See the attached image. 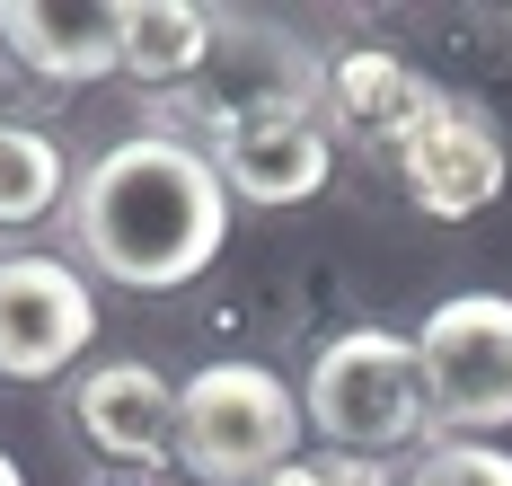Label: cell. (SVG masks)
I'll return each mask as SVG.
<instances>
[{"label":"cell","instance_id":"1","mask_svg":"<svg viewBox=\"0 0 512 486\" xmlns=\"http://www.w3.org/2000/svg\"><path fill=\"white\" fill-rule=\"evenodd\" d=\"M230 186L204 142L177 133H124L71 177V266L106 274L124 292H186L195 274L221 266L230 248Z\"/></svg>","mask_w":512,"mask_h":486},{"label":"cell","instance_id":"2","mask_svg":"<svg viewBox=\"0 0 512 486\" xmlns=\"http://www.w3.org/2000/svg\"><path fill=\"white\" fill-rule=\"evenodd\" d=\"M301 389L248 363V354H212L177 380V469L195 486H265L283 460H301Z\"/></svg>","mask_w":512,"mask_h":486},{"label":"cell","instance_id":"3","mask_svg":"<svg viewBox=\"0 0 512 486\" xmlns=\"http://www.w3.org/2000/svg\"><path fill=\"white\" fill-rule=\"evenodd\" d=\"M301 416L327 433V451H354V460H389L433 433V398H424V363H415V336L362 319L336 327L301 380Z\"/></svg>","mask_w":512,"mask_h":486},{"label":"cell","instance_id":"4","mask_svg":"<svg viewBox=\"0 0 512 486\" xmlns=\"http://www.w3.org/2000/svg\"><path fill=\"white\" fill-rule=\"evenodd\" d=\"M415 363L433 398V433H486L512 425V292H451L415 327Z\"/></svg>","mask_w":512,"mask_h":486},{"label":"cell","instance_id":"5","mask_svg":"<svg viewBox=\"0 0 512 486\" xmlns=\"http://www.w3.org/2000/svg\"><path fill=\"white\" fill-rule=\"evenodd\" d=\"M389 168H398V195L424 221H477L512 177V142L477 98L442 89L433 107L415 115V133L389 151Z\"/></svg>","mask_w":512,"mask_h":486},{"label":"cell","instance_id":"6","mask_svg":"<svg viewBox=\"0 0 512 486\" xmlns=\"http://www.w3.org/2000/svg\"><path fill=\"white\" fill-rule=\"evenodd\" d=\"M98 345V283L71 257H0V380H62Z\"/></svg>","mask_w":512,"mask_h":486},{"label":"cell","instance_id":"7","mask_svg":"<svg viewBox=\"0 0 512 486\" xmlns=\"http://www.w3.org/2000/svg\"><path fill=\"white\" fill-rule=\"evenodd\" d=\"M71 433L115 469H168L177 460V389L142 354H106L71 372Z\"/></svg>","mask_w":512,"mask_h":486},{"label":"cell","instance_id":"8","mask_svg":"<svg viewBox=\"0 0 512 486\" xmlns=\"http://www.w3.org/2000/svg\"><path fill=\"white\" fill-rule=\"evenodd\" d=\"M433 98L442 89L407 54H389V45H336V54H318V124L336 142L371 151V160H389Z\"/></svg>","mask_w":512,"mask_h":486},{"label":"cell","instance_id":"9","mask_svg":"<svg viewBox=\"0 0 512 486\" xmlns=\"http://www.w3.org/2000/svg\"><path fill=\"white\" fill-rule=\"evenodd\" d=\"M204 151L221 168V186H230V204H256V213L309 204L336 177V133L318 115H248V124H230Z\"/></svg>","mask_w":512,"mask_h":486},{"label":"cell","instance_id":"10","mask_svg":"<svg viewBox=\"0 0 512 486\" xmlns=\"http://www.w3.org/2000/svg\"><path fill=\"white\" fill-rule=\"evenodd\" d=\"M0 54L53 89L124 71V0H0Z\"/></svg>","mask_w":512,"mask_h":486},{"label":"cell","instance_id":"11","mask_svg":"<svg viewBox=\"0 0 512 486\" xmlns=\"http://www.w3.org/2000/svg\"><path fill=\"white\" fill-rule=\"evenodd\" d=\"M212 36L221 18L204 0H124V80H142L151 98H177L204 80Z\"/></svg>","mask_w":512,"mask_h":486},{"label":"cell","instance_id":"12","mask_svg":"<svg viewBox=\"0 0 512 486\" xmlns=\"http://www.w3.org/2000/svg\"><path fill=\"white\" fill-rule=\"evenodd\" d=\"M71 177L80 168L62 160V142H53L45 124L0 115V239H27L36 221H53L71 204Z\"/></svg>","mask_w":512,"mask_h":486},{"label":"cell","instance_id":"13","mask_svg":"<svg viewBox=\"0 0 512 486\" xmlns=\"http://www.w3.org/2000/svg\"><path fill=\"white\" fill-rule=\"evenodd\" d=\"M407 486H512V451H495V442H460V433H433V442L415 451Z\"/></svg>","mask_w":512,"mask_h":486},{"label":"cell","instance_id":"14","mask_svg":"<svg viewBox=\"0 0 512 486\" xmlns=\"http://www.w3.org/2000/svg\"><path fill=\"white\" fill-rule=\"evenodd\" d=\"M265 486H345V469H336V451H327V460H283Z\"/></svg>","mask_w":512,"mask_h":486},{"label":"cell","instance_id":"15","mask_svg":"<svg viewBox=\"0 0 512 486\" xmlns=\"http://www.w3.org/2000/svg\"><path fill=\"white\" fill-rule=\"evenodd\" d=\"M0 486H27V469H18V460H9V451H0Z\"/></svg>","mask_w":512,"mask_h":486}]
</instances>
